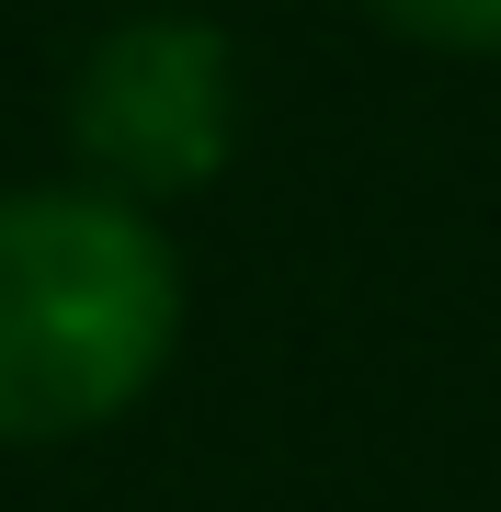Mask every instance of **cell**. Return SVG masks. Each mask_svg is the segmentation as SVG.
<instances>
[{
	"instance_id": "2",
	"label": "cell",
	"mask_w": 501,
	"mask_h": 512,
	"mask_svg": "<svg viewBox=\"0 0 501 512\" xmlns=\"http://www.w3.org/2000/svg\"><path fill=\"white\" fill-rule=\"evenodd\" d=\"M69 148L92 194L171 205L205 194L240 148V57L205 12H126L69 80Z\"/></svg>"
},
{
	"instance_id": "3",
	"label": "cell",
	"mask_w": 501,
	"mask_h": 512,
	"mask_svg": "<svg viewBox=\"0 0 501 512\" xmlns=\"http://www.w3.org/2000/svg\"><path fill=\"white\" fill-rule=\"evenodd\" d=\"M365 12L433 57H501V0H365Z\"/></svg>"
},
{
	"instance_id": "1",
	"label": "cell",
	"mask_w": 501,
	"mask_h": 512,
	"mask_svg": "<svg viewBox=\"0 0 501 512\" xmlns=\"http://www.w3.org/2000/svg\"><path fill=\"white\" fill-rule=\"evenodd\" d=\"M183 342V251L149 205L0 194V444H69L137 410Z\"/></svg>"
}]
</instances>
